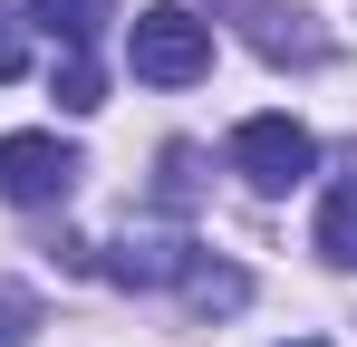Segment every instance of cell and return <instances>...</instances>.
I'll list each match as a JSON object with an SVG mask.
<instances>
[{"label":"cell","mask_w":357,"mask_h":347,"mask_svg":"<svg viewBox=\"0 0 357 347\" xmlns=\"http://www.w3.org/2000/svg\"><path fill=\"white\" fill-rule=\"evenodd\" d=\"M319 251L357 270V183H328V203H319Z\"/></svg>","instance_id":"ba28073f"},{"label":"cell","mask_w":357,"mask_h":347,"mask_svg":"<svg viewBox=\"0 0 357 347\" xmlns=\"http://www.w3.org/2000/svg\"><path fill=\"white\" fill-rule=\"evenodd\" d=\"M222 10H241V39H251L261 58H299V68H309V58H328V39H319V29H299V10H280V0H222Z\"/></svg>","instance_id":"5b68a950"},{"label":"cell","mask_w":357,"mask_h":347,"mask_svg":"<svg viewBox=\"0 0 357 347\" xmlns=\"http://www.w3.org/2000/svg\"><path fill=\"white\" fill-rule=\"evenodd\" d=\"M29 338H39V299L20 280H0V347H29Z\"/></svg>","instance_id":"30bf717a"},{"label":"cell","mask_w":357,"mask_h":347,"mask_svg":"<svg viewBox=\"0 0 357 347\" xmlns=\"http://www.w3.org/2000/svg\"><path fill=\"white\" fill-rule=\"evenodd\" d=\"M290 347H328V338H290Z\"/></svg>","instance_id":"4fadbf2b"},{"label":"cell","mask_w":357,"mask_h":347,"mask_svg":"<svg viewBox=\"0 0 357 347\" xmlns=\"http://www.w3.org/2000/svg\"><path fill=\"white\" fill-rule=\"evenodd\" d=\"M183 261H193V241H174V231H126L97 270L116 289H165V280H183Z\"/></svg>","instance_id":"277c9868"},{"label":"cell","mask_w":357,"mask_h":347,"mask_svg":"<svg viewBox=\"0 0 357 347\" xmlns=\"http://www.w3.org/2000/svg\"><path fill=\"white\" fill-rule=\"evenodd\" d=\"M155 193H165V203H193V193H203V155H193V145H165V183H155Z\"/></svg>","instance_id":"8fae6325"},{"label":"cell","mask_w":357,"mask_h":347,"mask_svg":"<svg viewBox=\"0 0 357 347\" xmlns=\"http://www.w3.org/2000/svg\"><path fill=\"white\" fill-rule=\"evenodd\" d=\"M20 68H29V29H20V20H10V10H0V87H10V77H20Z\"/></svg>","instance_id":"7c38bea8"},{"label":"cell","mask_w":357,"mask_h":347,"mask_svg":"<svg viewBox=\"0 0 357 347\" xmlns=\"http://www.w3.org/2000/svg\"><path fill=\"white\" fill-rule=\"evenodd\" d=\"M29 20H39L59 49H87V39L116 20V0H29Z\"/></svg>","instance_id":"52a82bcc"},{"label":"cell","mask_w":357,"mask_h":347,"mask_svg":"<svg viewBox=\"0 0 357 347\" xmlns=\"http://www.w3.org/2000/svg\"><path fill=\"white\" fill-rule=\"evenodd\" d=\"M126 68L145 77V87H193L203 68H213V20H193L174 0H155L135 29H126Z\"/></svg>","instance_id":"6da1fadb"},{"label":"cell","mask_w":357,"mask_h":347,"mask_svg":"<svg viewBox=\"0 0 357 347\" xmlns=\"http://www.w3.org/2000/svg\"><path fill=\"white\" fill-rule=\"evenodd\" d=\"M174 289H183V309H193V318H232L241 299H251V280H241L232 261H213V251H193Z\"/></svg>","instance_id":"8992f818"},{"label":"cell","mask_w":357,"mask_h":347,"mask_svg":"<svg viewBox=\"0 0 357 347\" xmlns=\"http://www.w3.org/2000/svg\"><path fill=\"white\" fill-rule=\"evenodd\" d=\"M77 174H87V155L59 145V135H0V193H10V203H29V213L68 203V193H77Z\"/></svg>","instance_id":"3957f363"},{"label":"cell","mask_w":357,"mask_h":347,"mask_svg":"<svg viewBox=\"0 0 357 347\" xmlns=\"http://www.w3.org/2000/svg\"><path fill=\"white\" fill-rule=\"evenodd\" d=\"M309 164H319V135L299 116H241L232 125V174L251 193H290V183H309Z\"/></svg>","instance_id":"7a4b0ae2"},{"label":"cell","mask_w":357,"mask_h":347,"mask_svg":"<svg viewBox=\"0 0 357 347\" xmlns=\"http://www.w3.org/2000/svg\"><path fill=\"white\" fill-rule=\"evenodd\" d=\"M49 97H59L68 116H97L107 97H97V58L87 49H59V77H49Z\"/></svg>","instance_id":"9c48e42d"}]
</instances>
